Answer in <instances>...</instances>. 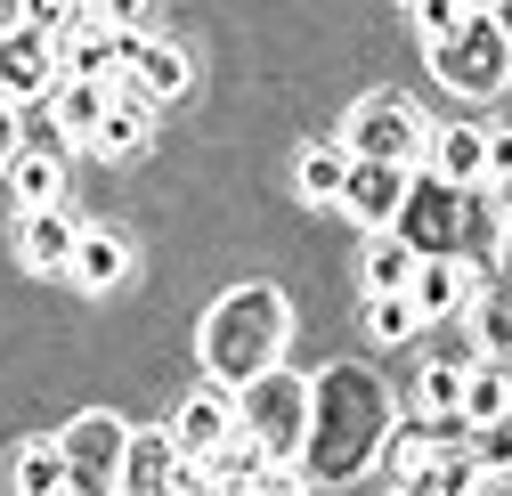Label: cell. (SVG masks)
Returning a JSON list of instances; mask_svg holds the SVG:
<instances>
[{"instance_id": "6da1fadb", "label": "cell", "mask_w": 512, "mask_h": 496, "mask_svg": "<svg viewBox=\"0 0 512 496\" xmlns=\"http://www.w3.org/2000/svg\"><path fill=\"white\" fill-rule=\"evenodd\" d=\"M391 391H382L366 366H326V375L309 383V448H301V480L317 488H350L382 440H391Z\"/></svg>"}, {"instance_id": "7a4b0ae2", "label": "cell", "mask_w": 512, "mask_h": 496, "mask_svg": "<svg viewBox=\"0 0 512 496\" xmlns=\"http://www.w3.org/2000/svg\"><path fill=\"white\" fill-rule=\"evenodd\" d=\"M285 334H293V309H285L277 285H236V293H220V301L204 309V334H196L204 375H220V383L244 391L261 366L285 358Z\"/></svg>"}, {"instance_id": "3957f363", "label": "cell", "mask_w": 512, "mask_h": 496, "mask_svg": "<svg viewBox=\"0 0 512 496\" xmlns=\"http://www.w3.org/2000/svg\"><path fill=\"white\" fill-rule=\"evenodd\" d=\"M415 253H472V228H480V212H472V188L464 179H447V171H431V163H415V179H407V204H399V220H391Z\"/></svg>"}, {"instance_id": "277c9868", "label": "cell", "mask_w": 512, "mask_h": 496, "mask_svg": "<svg viewBox=\"0 0 512 496\" xmlns=\"http://www.w3.org/2000/svg\"><path fill=\"white\" fill-rule=\"evenodd\" d=\"M431 66H439L447 90H464V98H504V82H512V33H504V17L472 9L456 25V41L431 49Z\"/></svg>"}, {"instance_id": "5b68a950", "label": "cell", "mask_w": 512, "mask_h": 496, "mask_svg": "<svg viewBox=\"0 0 512 496\" xmlns=\"http://www.w3.org/2000/svg\"><path fill=\"white\" fill-rule=\"evenodd\" d=\"M236 415H244V431H252L269 456L301 464V448H309V383H301V375H285V366H261V375L244 383Z\"/></svg>"}, {"instance_id": "8992f818", "label": "cell", "mask_w": 512, "mask_h": 496, "mask_svg": "<svg viewBox=\"0 0 512 496\" xmlns=\"http://www.w3.org/2000/svg\"><path fill=\"white\" fill-rule=\"evenodd\" d=\"M342 147H350V155H382V163H423L431 131H423L415 98H399V90H374V98H358V106H350V122H342Z\"/></svg>"}, {"instance_id": "52a82bcc", "label": "cell", "mask_w": 512, "mask_h": 496, "mask_svg": "<svg viewBox=\"0 0 512 496\" xmlns=\"http://www.w3.org/2000/svg\"><path fill=\"white\" fill-rule=\"evenodd\" d=\"M57 440H66V464H74V496L122 488V448H131V423L122 415H74Z\"/></svg>"}, {"instance_id": "ba28073f", "label": "cell", "mask_w": 512, "mask_h": 496, "mask_svg": "<svg viewBox=\"0 0 512 496\" xmlns=\"http://www.w3.org/2000/svg\"><path fill=\"white\" fill-rule=\"evenodd\" d=\"M122 488H131V496H155V488H212V480H204L196 456L179 448L171 423H147V431H131V448H122Z\"/></svg>"}, {"instance_id": "9c48e42d", "label": "cell", "mask_w": 512, "mask_h": 496, "mask_svg": "<svg viewBox=\"0 0 512 496\" xmlns=\"http://www.w3.org/2000/svg\"><path fill=\"white\" fill-rule=\"evenodd\" d=\"M57 82H66V57H57V33H41V25H9L0 33V90L9 98H49Z\"/></svg>"}, {"instance_id": "30bf717a", "label": "cell", "mask_w": 512, "mask_h": 496, "mask_svg": "<svg viewBox=\"0 0 512 496\" xmlns=\"http://www.w3.org/2000/svg\"><path fill=\"white\" fill-rule=\"evenodd\" d=\"M122 82H139L155 106H171V98H187V90H196V57H187L179 41H163V33H147V25H131V57H122Z\"/></svg>"}, {"instance_id": "8fae6325", "label": "cell", "mask_w": 512, "mask_h": 496, "mask_svg": "<svg viewBox=\"0 0 512 496\" xmlns=\"http://www.w3.org/2000/svg\"><path fill=\"white\" fill-rule=\"evenodd\" d=\"M407 179L415 163H382V155H350V188H342V212L358 228H391L399 204H407Z\"/></svg>"}, {"instance_id": "7c38bea8", "label": "cell", "mask_w": 512, "mask_h": 496, "mask_svg": "<svg viewBox=\"0 0 512 496\" xmlns=\"http://www.w3.org/2000/svg\"><path fill=\"white\" fill-rule=\"evenodd\" d=\"M236 423H244V415H236V383H220V375H212L204 391H187V399H179V415H171V431H179V448L196 456V464H204V456H212V448L228 440Z\"/></svg>"}, {"instance_id": "4fadbf2b", "label": "cell", "mask_w": 512, "mask_h": 496, "mask_svg": "<svg viewBox=\"0 0 512 496\" xmlns=\"http://www.w3.org/2000/svg\"><path fill=\"white\" fill-rule=\"evenodd\" d=\"M74 244H82V228H74V212H66V204H33V212L17 220V261H25V269H41V277L74 269Z\"/></svg>"}, {"instance_id": "5bb4252c", "label": "cell", "mask_w": 512, "mask_h": 496, "mask_svg": "<svg viewBox=\"0 0 512 496\" xmlns=\"http://www.w3.org/2000/svg\"><path fill=\"white\" fill-rule=\"evenodd\" d=\"M439 456H447V431H439V415H431V423H391V440H382L374 472L391 480V488H423Z\"/></svg>"}, {"instance_id": "9a60e30c", "label": "cell", "mask_w": 512, "mask_h": 496, "mask_svg": "<svg viewBox=\"0 0 512 496\" xmlns=\"http://www.w3.org/2000/svg\"><path fill=\"white\" fill-rule=\"evenodd\" d=\"M204 480H212V488H285V456H269V448L236 423L228 440L204 456Z\"/></svg>"}, {"instance_id": "2e32d148", "label": "cell", "mask_w": 512, "mask_h": 496, "mask_svg": "<svg viewBox=\"0 0 512 496\" xmlns=\"http://www.w3.org/2000/svg\"><path fill=\"white\" fill-rule=\"evenodd\" d=\"M407 293L423 301V318H447V309H472L480 269H472V253H423V269H415Z\"/></svg>"}, {"instance_id": "e0dca14e", "label": "cell", "mask_w": 512, "mask_h": 496, "mask_svg": "<svg viewBox=\"0 0 512 496\" xmlns=\"http://www.w3.org/2000/svg\"><path fill=\"white\" fill-rule=\"evenodd\" d=\"M66 277H74L82 293H114L122 277H131V236H122V228H82Z\"/></svg>"}, {"instance_id": "ac0fdd59", "label": "cell", "mask_w": 512, "mask_h": 496, "mask_svg": "<svg viewBox=\"0 0 512 496\" xmlns=\"http://www.w3.org/2000/svg\"><path fill=\"white\" fill-rule=\"evenodd\" d=\"M423 163L447 171V179H464V188H480V179H488V131H480V122H447V131H431Z\"/></svg>"}, {"instance_id": "d6986e66", "label": "cell", "mask_w": 512, "mask_h": 496, "mask_svg": "<svg viewBox=\"0 0 512 496\" xmlns=\"http://www.w3.org/2000/svg\"><path fill=\"white\" fill-rule=\"evenodd\" d=\"M49 98H57V114H66V131L90 147V139H98V122H106V106H114V82H106V74H66Z\"/></svg>"}, {"instance_id": "ffe728a7", "label": "cell", "mask_w": 512, "mask_h": 496, "mask_svg": "<svg viewBox=\"0 0 512 496\" xmlns=\"http://www.w3.org/2000/svg\"><path fill=\"white\" fill-rule=\"evenodd\" d=\"M147 106H155V98H147L139 82H122V90H114V106H106V122H98V139H90V147H98V155H139V147H147Z\"/></svg>"}, {"instance_id": "44dd1931", "label": "cell", "mask_w": 512, "mask_h": 496, "mask_svg": "<svg viewBox=\"0 0 512 496\" xmlns=\"http://www.w3.org/2000/svg\"><path fill=\"white\" fill-rule=\"evenodd\" d=\"M374 244H366V293H407L415 285V269H423V253L399 236V228H366Z\"/></svg>"}, {"instance_id": "7402d4cb", "label": "cell", "mask_w": 512, "mask_h": 496, "mask_svg": "<svg viewBox=\"0 0 512 496\" xmlns=\"http://www.w3.org/2000/svg\"><path fill=\"white\" fill-rule=\"evenodd\" d=\"M293 188H301V204H342V188H350V147H301Z\"/></svg>"}, {"instance_id": "603a6c76", "label": "cell", "mask_w": 512, "mask_h": 496, "mask_svg": "<svg viewBox=\"0 0 512 496\" xmlns=\"http://www.w3.org/2000/svg\"><path fill=\"white\" fill-rule=\"evenodd\" d=\"M464 415H472V431L496 423V415H512V375H504L496 350H488L480 366H464Z\"/></svg>"}, {"instance_id": "cb8c5ba5", "label": "cell", "mask_w": 512, "mask_h": 496, "mask_svg": "<svg viewBox=\"0 0 512 496\" xmlns=\"http://www.w3.org/2000/svg\"><path fill=\"white\" fill-rule=\"evenodd\" d=\"M9 480L25 488V496H57V488H74V464H66V440H33L17 464H9Z\"/></svg>"}, {"instance_id": "d4e9b609", "label": "cell", "mask_w": 512, "mask_h": 496, "mask_svg": "<svg viewBox=\"0 0 512 496\" xmlns=\"http://www.w3.org/2000/svg\"><path fill=\"white\" fill-rule=\"evenodd\" d=\"M9 188H17V204L33 212V204H66V155H17L9 163Z\"/></svg>"}, {"instance_id": "484cf974", "label": "cell", "mask_w": 512, "mask_h": 496, "mask_svg": "<svg viewBox=\"0 0 512 496\" xmlns=\"http://www.w3.org/2000/svg\"><path fill=\"white\" fill-rule=\"evenodd\" d=\"M366 334L374 342H415L423 334V301L415 293H366Z\"/></svg>"}, {"instance_id": "4316f807", "label": "cell", "mask_w": 512, "mask_h": 496, "mask_svg": "<svg viewBox=\"0 0 512 496\" xmlns=\"http://www.w3.org/2000/svg\"><path fill=\"white\" fill-rule=\"evenodd\" d=\"M17 122H25V147H33V155H66V147H82V139L66 131V114H57V98H17Z\"/></svg>"}, {"instance_id": "83f0119b", "label": "cell", "mask_w": 512, "mask_h": 496, "mask_svg": "<svg viewBox=\"0 0 512 496\" xmlns=\"http://www.w3.org/2000/svg\"><path fill=\"white\" fill-rule=\"evenodd\" d=\"M472 334H480V350L512 358V301L504 293H472Z\"/></svg>"}, {"instance_id": "f1b7e54d", "label": "cell", "mask_w": 512, "mask_h": 496, "mask_svg": "<svg viewBox=\"0 0 512 496\" xmlns=\"http://www.w3.org/2000/svg\"><path fill=\"white\" fill-rule=\"evenodd\" d=\"M407 9H415V33L439 49V41H456V25L472 17V0H407Z\"/></svg>"}, {"instance_id": "f546056e", "label": "cell", "mask_w": 512, "mask_h": 496, "mask_svg": "<svg viewBox=\"0 0 512 496\" xmlns=\"http://www.w3.org/2000/svg\"><path fill=\"white\" fill-rule=\"evenodd\" d=\"M423 407L431 415H464V366H423Z\"/></svg>"}, {"instance_id": "4dcf8cb0", "label": "cell", "mask_w": 512, "mask_h": 496, "mask_svg": "<svg viewBox=\"0 0 512 496\" xmlns=\"http://www.w3.org/2000/svg\"><path fill=\"white\" fill-rule=\"evenodd\" d=\"M480 464L504 480L512 472V415H496V423H480Z\"/></svg>"}, {"instance_id": "1f68e13d", "label": "cell", "mask_w": 512, "mask_h": 496, "mask_svg": "<svg viewBox=\"0 0 512 496\" xmlns=\"http://www.w3.org/2000/svg\"><path fill=\"white\" fill-rule=\"evenodd\" d=\"M17 17H25V25H41V33H66V25H74V0H25Z\"/></svg>"}, {"instance_id": "d6a6232c", "label": "cell", "mask_w": 512, "mask_h": 496, "mask_svg": "<svg viewBox=\"0 0 512 496\" xmlns=\"http://www.w3.org/2000/svg\"><path fill=\"white\" fill-rule=\"evenodd\" d=\"M25 155V122H17V98H0V171Z\"/></svg>"}, {"instance_id": "836d02e7", "label": "cell", "mask_w": 512, "mask_h": 496, "mask_svg": "<svg viewBox=\"0 0 512 496\" xmlns=\"http://www.w3.org/2000/svg\"><path fill=\"white\" fill-rule=\"evenodd\" d=\"M488 179H512V131H488Z\"/></svg>"}, {"instance_id": "e575fe53", "label": "cell", "mask_w": 512, "mask_h": 496, "mask_svg": "<svg viewBox=\"0 0 512 496\" xmlns=\"http://www.w3.org/2000/svg\"><path fill=\"white\" fill-rule=\"evenodd\" d=\"M98 9H106L114 25H147V9H155V0H98Z\"/></svg>"}, {"instance_id": "d590c367", "label": "cell", "mask_w": 512, "mask_h": 496, "mask_svg": "<svg viewBox=\"0 0 512 496\" xmlns=\"http://www.w3.org/2000/svg\"><path fill=\"white\" fill-rule=\"evenodd\" d=\"M488 9H496V17H504V33H512V0H488Z\"/></svg>"}, {"instance_id": "8d00e7d4", "label": "cell", "mask_w": 512, "mask_h": 496, "mask_svg": "<svg viewBox=\"0 0 512 496\" xmlns=\"http://www.w3.org/2000/svg\"><path fill=\"white\" fill-rule=\"evenodd\" d=\"M472 9H488V0H472Z\"/></svg>"}]
</instances>
